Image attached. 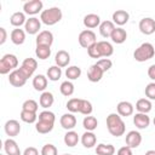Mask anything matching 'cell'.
<instances>
[{
  "instance_id": "obj_40",
  "label": "cell",
  "mask_w": 155,
  "mask_h": 155,
  "mask_svg": "<svg viewBox=\"0 0 155 155\" xmlns=\"http://www.w3.org/2000/svg\"><path fill=\"white\" fill-rule=\"evenodd\" d=\"M19 116H21V120L23 122H27V124H34L36 121V119H38L36 113L27 111V110H22L21 114H19Z\"/></svg>"
},
{
  "instance_id": "obj_30",
  "label": "cell",
  "mask_w": 155,
  "mask_h": 155,
  "mask_svg": "<svg viewBox=\"0 0 155 155\" xmlns=\"http://www.w3.org/2000/svg\"><path fill=\"white\" fill-rule=\"evenodd\" d=\"M25 22H27L25 13H24V12H21V11L12 13V16L10 17V23H11L13 27H16V28H19L21 25L25 24Z\"/></svg>"
},
{
  "instance_id": "obj_38",
  "label": "cell",
  "mask_w": 155,
  "mask_h": 155,
  "mask_svg": "<svg viewBox=\"0 0 155 155\" xmlns=\"http://www.w3.org/2000/svg\"><path fill=\"white\" fill-rule=\"evenodd\" d=\"M35 54L39 59L45 61L51 56V47H48V46H36Z\"/></svg>"
},
{
  "instance_id": "obj_29",
  "label": "cell",
  "mask_w": 155,
  "mask_h": 155,
  "mask_svg": "<svg viewBox=\"0 0 155 155\" xmlns=\"http://www.w3.org/2000/svg\"><path fill=\"white\" fill-rule=\"evenodd\" d=\"M53 102H54V97H53V94H52L51 92H48V91L42 92L41 96H40V98H39V104H40V107H42V108H45V109L52 107Z\"/></svg>"
},
{
  "instance_id": "obj_42",
  "label": "cell",
  "mask_w": 155,
  "mask_h": 155,
  "mask_svg": "<svg viewBox=\"0 0 155 155\" xmlns=\"http://www.w3.org/2000/svg\"><path fill=\"white\" fill-rule=\"evenodd\" d=\"M38 109H39V104H38L34 99H27V101L22 104V110H27V111L36 113Z\"/></svg>"
},
{
  "instance_id": "obj_34",
  "label": "cell",
  "mask_w": 155,
  "mask_h": 155,
  "mask_svg": "<svg viewBox=\"0 0 155 155\" xmlns=\"http://www.w3.org/2000/svg\"><path fill=\"white\" fill-rule=\"evenodd\" d=\"M82 126H84V128H85L86 131L93 132V131L97 128V126H98V121H97V119H96L94 116L88 115V116H85V117H84V120H82Z\"/></svg>"
},
{
  "instance_id": "obj_7",
  "label": "cell",
  "mask_w": 155,
  "mask_h": 155,
  "mask_svg": "<svg viewBox=\"0 0 155 155\" xmlns=\"http://www.w3.org/2000/svg\"><path fill=\"white\" fill-rule=\"evenodd\" d=\"M42 1L41 0H30V1H27L24 2L23 5V12L25 15H29V16H34L39 12H42Z\"/></svg>"
},
{
  "instance_id": "obj_49",
  "label": "cell",
  "mask_w": 155,
  "mask_h": 155,
  "mask_svg": "<svg viewBox=\"0 0 155 155\" xmlns=\"http://www.w3.org/2000/svg\"><path fill=\"white\" fill-rule=\"evenodd\" d=\"M6 39H7V31H6L5 28L1 27V28H0V45L5 44Z\"/></svg>"
},
{
  "instance_id": "obj_17",
  "label": "cell",
  "mask_w": 155,
  "mask_h": 155,
  "mask_svg": "<svg viewBox=\"0 0 155 155\" xmlns=\"http://www.w3.org/2000/svg\"><path fill=\"white\" fill-rule=\"evenodd\" d=\"M133 110H134V107L132 105V103L127 102V101H122V102H119V104L116 105V111L120 116H131L133 114Z\"/></svg>"
},
{
  "instance_id": "obj_46",
  "label": "cell",
  "mask_w": 155,
  "mask_h": 155,
  "mask_svg": "<svg viewBox=\"0 0 155 155\" xmlns=\"http://www.w3.org/2000/svg\"><path fill=\"white\" fill-rule=\"evenodd\" d=\"M87 54L91 57V58H101L102 56H101V52H99V50H98V46H97V42L94 44V45H92V46H90L88 48H87Z\"/></svg>"
},
{
  "instance_id": "obj_53",
  "label": "cell",
  "mask_w": 155,
  "mask_h": 155,
  "mask_svg": "<svg viewBox=\"0 0 155 155\" xmlns=\"http://www.w3.org/2000/svg\"><path fill=\"white\" fill-rule=\"evenodd\" d=\"M154 126H155V117H154Z\"/></svg>"
},
{
  "instance_id": "obj_41",
  "label": "cell",
  "mask_w": 155,
  "mask_h": 155,
  "mask_svg": "<svg viewBox=\"0 0 155 155\" xmlns=\"http://www.w3.org/2000/svg\"><path fill=\"white\" fill-rule=\"evenodd\" d=\"M80 101L81 98H70L67 102V109L70 113H79L80 109Z\"/></svg>"
},
{
  "instance_id": "obj_5",
  "label": "cell",
  "mask_w": 155,
  "mask_h": 155,
  "mask_svg": "<svg viewBox=\"0 0 155 155\" xmlns=\"http://www.w3.org/2000/svg\"><path fill=\"white\" fill-rule=\"evenodd\" d=\"M36 68H38V62H36V59H34V58H31V57H28V58H25L23 62H22V64H21V67L18 68V70L23 74V76L28 80L33 74H34V71L36 70Z\"/></svg>"
},
{
  "instance_id": "obj_26",
  "label": "cell",
  "mask_w": 155,
  "mask_h": 155,
  "mask_svg": "<svg viewBox=\"0 0 155 155\" xmlns=\"http://www.w3.org/2000/svg\"><path fill=\"white\" fill-rule=\"evenodd\" d=\"M53 125H54V122H51V121L38 120V122L35 124V130L41 134H46L53 130Z\"/></svg>"
},
{
  "instance_id": "obj_28",
  "label": "cell",
  "mask_w": 155,
  "mask_h": 155,
  "mask_svg": "<svg viewBox=\"0 0 155 155\" xmlns=\"http://www.w3.org/2000/svg\"><path fill=\"white\" fill-rule=\"evenodd\" d=\"M10 38H11V41L15 44V45H22L24 41H25V31L23 29H19V28H16L11 31L10 34Z\"/></svg>"
},
{
  "instance_id": "obj_23",
  "label": "cell",
  "mask_w": 155,
  "mask_h": 155,
  "mask_svg": "<svg viewBox=\"0 0 155 155\" xmlns=\"http://www.w3.org/2000/svg\"><path fill=\"white\" fill-rule=\"evenodd\" d=\"M33 87L35 88V91L45 92V90L47 87V78L42 74L35 75L34 79H33Z\"/></svg>"
},
{
  "instance_id": "obj_8",
  "label": "cell",
  "mask_w": 155,
  "mask_h": 155,
  "mask_svg": "<svg viewBox=\"0 0 155 155\" xmlns=\"http://www.w3.org/2000/svg\"><path fill=\"white\" fill-rule=\"evenodd\" d=\"M138 27H139V30L142 34L151 35L155 33V19H153L150 17H145V18L139 21Z\"/></svg>"
},
{
  "instance_id": "obj_52",
  "label": "cell",
  "mask_w": 155,
  "mask_h": 155,
  "mask_svg": "<svg viewBox=\"0 0 155 155\" xmlns=\"http://www.w3.org/2000/svg\"><path fill=\"white\" fill-rule=\"evenodd\" d=\"M63 155H71V154H63Z\"/></svg>"
},
{
  "instance_id": "obj_45",
  "label": "cell",
  "mask_w": 155,
  "mask_h": 155,
  "mask_svg": "<svg viewBox=\"0 0 155 155\" xmlns=\"http://www.w3.org/2000/svg\"><path fill=\"white\" fill-rule=\"evenodd\" d=\"M144 93L149 101H155V82H150L147 85Z\"/></svg>"
},
{
  "instance_id": "obj_16",
  "label": "cell",
  "mask_w": 155,
  "mask_h": 155,
  "mask_svg": "<svg viewBox=\"0 0 155 155\" xmlns=\"http://www.w3.org/2000/svg\"><path fill=\"white\" fill-rule=\"evenodd\" d=\"M103 74H104V71L94 63V64H92V65L90 67V69H88V71H87V79H88L91 82H98V81L102 80Z\"/></svg>"
},
{
  "instance_id": "obj_31",
  "label": "cell",
  "mask_w": 155,
  "mask_h": 155,
  "mask_svg": "<svg viewBox=\"0 0 155 155\" xmlns=\"http://www.w3.org/2000/svg\"><path fill=\"white\" fill-rule=\"evenodd\" d=\"M153 105H151V102L148 99V98H140L137 101L136 103V109L138 113H143V114H148L150 110H151Z\"/></svg>"
},
{
  "instance_id": "obj_33",
  "label": "cell",
  "mask_w": 155,
  "mask_h": 155,
  "mask_svg": "<svg viewBox=\"0 0 155 155\" xmlns=\"http://www.w3.org/2000/svg\"><path fill=\"white\" fill-rule=\"evenodd\" d=\"M96 154L97 155H114L115 154V148L113 144H98L96 147Z\"/></svg>"
},
{
  "instance_id": "obj_27",
  "label": "cell",
  "mask_w": 155,
  "mask_h": 155,
  "mask_svg": "<svg viewBox=\"0 0 155 155\" xmlns=\"http://www.w3.org/2000/svg\"><path fill=\"white\" fill-rule=\"evenodd\" d=\"M81 143L85 148H93L97 143V137L93 132H90V131H86L82 136H81Z\"/></svg>"
},
{
  "instance_id": "obj_36",
  "label": "cell",
  "mask_w": 155,
  "mask_h": 155,
  "mask_svg": "<svg viewBox=\"0 0 155 155\" xmlns=\"http://www.w3.org/2000/svg\"><path fill=\"white\" fill-rule=\"evenodd\" d=\"M62 76V69L57 65H52L47 69V78L51 81H58Z\"/></svg>"
},
{
  "instance_id": "obj_13",
  "label": "cell",
  "mask_w": 155,
  "mask_h": 155,
  "mask_svg": "<svg viewBox=\"0 0 155 155\" xmlns=\"http://www.w3.org/2000/svg\"><path fill=\"white\" fill-rule=\"evenodd\" d=\"M61 126L67 130V131H71L75 126H76V117L74 116L73 113H67V114H63L61 116Z\"/></svg>"
},
{
  "instance_id": "obj_12",
  "label": "cell",
  "mask_w": 155,
  "mask_h": 155,
  "mask_svg": "<svg viewBox=\"0 0 155 155\" xmlns=\"http://www.w3.org/2000/svg\"><path fill=\"white\" fill-rule=\"evenodd\" d=\"M8 82L12 86H15V87H22V86L25 85L27 79L23 76V74L18 69H16V70H13V71L10 73V75H8Z\"/></svg>"
},
{
  "instance_id": "obj_10",
  "label": "cell",
  "mask_w": 155,
  "mask_h": 155,
  "mask_svg": "<svg viewBox=\"0 0 155 155\" xmlns=\"http://www.w3.org/2000/svg\"><path fill=\"white\" fill-rule=\"evenodd\" d=\"M24 29H25V33L30 35H35L41 29V21L36 17H30L29 19H27L24 24Z\"/></svg>"
},
{
  "instance_id": "obj_9",
  "label": "cell",
  "mask_w": 155,
  "mask_h": 155,
  "mask_svg": "<svg viewBox=\"0 0 155 155\" xmlns=\"http://www.w3.org/2000/svg\"><path fill=\"white\" fill-rule=\"evenodd\" d=\"M35 42H36V46H48V47H51V45L53 44V34L50 30H42L38 34Z\"/></svg>"
},
{
  "instance_id": "obj_54",
  "label": "cell",
  "mask_w": 155,
  "mask_h": 155,
  "mask_svg": "<svg viewBox=\"0 0 155 155\" xmlns=\"http://www.w3.org/2000/svg\"><path fill=\"white\" fill-rule=\"evenodd\" d=\"M0 155H4V154H0Z\"/></svg>"
},
{
  "instance_id": "obj_50",
  "label": "cell",
  "mask_w": 155,
  "mask_h": 155,
  "mask_svg": "<svg viewBox=\"0 0 155 155\" xmlns=\"http://www.w3.org/2000/svg\"><path fill=\"white\" fill-rule=\"evenodd\" d=\"M148 76L155 82V64H153L148 68Z\"/></svg>"
},
{
  "instance_id": "obj_3",
  "label": "cell",
  "mask_w": 155,
  "mask_h": 155,
  "mask_svg": "<svg viewBox=\"0 0 155 155\" xmlns=\"http://www.w3.org/2000/svg\"><path fill=\"white\" fill-rule=\"evenodd\" d=\"M155 54V47L150 42H143L133 52V58L137 62H147L151 59Z\"/></svg>"
},
{
  "instance_id": "obj_37",
  "label": "cell",
  "mask_w": 155,
  "mask_h": 155,
  "mask_svg": "<svg viewBox=\"0 0 155 155\" xmlns=\"http://www.w3.org/2000/svg\"><path fill=\"white\" fill-rule=\"evenodd\" d=\"M59 91H61V93L63 96L69 97V96H71L74 93V84L71 81H69V80L63 81L61 84V86H59Z\"/></svg>"
},
{
  "instance_id": "obj_1",
  "label": "cell",
  "mask_w": 155,
  "mask_h": 155,
  "mask_svg": "<svg viewBox=\"0 0 155 155\" xmlns=\"http://www.w3.org/2000/svg\"><path fill=\"white\" fill-rule=\"evenodd\" d=\"M107 128L109 133L114 137H120L124 136L126 131V126L121 116L116 113H111L107 116Z\"/></svg>"
},
{
  "instance_id": "obj_43",
  "label": "cell",
  "mask_w": 155,
  "mask_h": 155,
  "mask_svg": "<svg viewBox=\"0 0 155 155\" xmlns=\"http://www.w3.org/2000/svg\"><path fill=\"white\" fill-rule=\"evenodd\" d=\"M41 155H58V150L53 144H45L40 151Z\"/></svg>"
},
{
  "instance_id": "obj_4",
  "label": "cell",
  "mask_w": 155,
  "mask_h": 155,
  "mask_svg": "<svg viewBox=\"0 0 155 155\" xmlns=\"http://www.w3.org/2000/svg\"><path fill=\"white\" fill-rule=\"evenodd\" d=\"M17 67H18V58L12 53H6L0 59V74L1 75L8 74L10 71L16 70Z\"/></svg>"
},
{
  "instance_id": "obj_32",
  "label": "cell",
  "mask_w": 155,
  "mask_h": 155,
  "mask_svg": "<svg viewBox=\"0 0 155 155\" xmlns=\"http://www.w3.org/2000/svg\"><path fill=\"white\" fill-rule=\"evenodd\" d=\"M64 144L67 145V147H70V148H73V147H75L78 143H79V134L75 132V131H68L65 134H64Z\"/></svg>"
},
{
  "instance_id": "obj_24",
  "label": "cell",
  "mask_w": 155,
  "mask_h": 155,
  "mask_svg": "<svg viewBox=\"0 0 155 155\" xmlns=\"http://www.w3.org/2000/svg\"><path fill=\"white\" fill-rule=\"evenodd\" d=\"M110 39H111L113 42H115V44H124V42L126 41V39H127V33H126V30H125L124 28L117 27V28L114 29V31H113Z\"/></svg>"
},
{
  "instance_id": "obj_25",
  "label": "cell",
  "mask_w": 155,
  "mask_h": 155,
  "mask_svg": "<svg viewBox=\"0 0 155 155\" xmlns=\"http://www.w3.org/2000/svg\"><path fill=\"white\" fill-rule=\"evenodd\" d=\"M97 46H98V50H99L102 57L108 58V57H110V56L114 53V47H113V45H111L110 42H108V41H104V40H103V41H98V42H97Z\"/></svg>"
},
{
  "instance_id": "obj_51",
  "label": "cell",
  "mask_w": 155,
  "mask_h": 155,
  "mask_svg": "<svg viewBox=\"0 0 155 155\" xmlns=\"http://www.w3.org/2000/svg\"><path fill=\"white\" fill-rule=\"evenodd\" d=\"M144 155H155V150H148V151H145Z\"/></svg>"
},
{
  "instance_id": "obj_48",
  "label": "cell",
  "mask_w": 155,
  "mask_h": 155,
  "mask_svg": "<svg viewBox=\"0 0 155 155\" xmlns=\"http://www.w3.org/2000/svg\"><path fill=\"white\" fill-rule=\"evenodd\" d=\"M23 155H39V150L34 147H28L24 149Z\"/></svg>"
},
{
  "instance_id": "obj_2",
  "label": "cell",
  "mask_w": 155,
  "mask_h": 155,
  "mask_svg": "<svg viewBox=\"0 0 155 155\" xmlns=\"http://www.w3.org/2000/svg\"><path fill=\"white\" fill-rule=\"evenodd\" d=\"M62 17H63V13L59 7H50L41 12L40 21L46 25H54L62 19Z\"/></svg>"
},
{
  "instance_id": "obj_44",
  "label": "cell",
  "mask_w": 155,
  "mask_h": 155,
  "mask_svg": "<svg viewBox=\"0 0 155 155\" xmlns=\"http://www.w3.org/2000/svg\"><path fill=\"white\" fill-rule=\"evenodd\" d=\"M104 73L105 71H108L110 68H111V65H113V62L109 59V58H102V59H98L97 61V63H96Z\"/></svg>"
},
{
  "instance_id": "obj_21",
  "label": "cell",
  "mask_w": 155,
  "mask_h": 155,
  "mask_svg": "<svg viewBox=\"0 0 155 155\" xmlns=\"http://www.w3.org/2000/svg\"><path fill=\"white\" fill-rule=\"evenodd\" d=\"M130 19V15L127 11L125 10H116L114 13H113V23L116 24V25H124L128 22Z\"/></svg>"
},
{
  "instance_id": "obj_47",
  "label": "cell",
  "mask_w": 155,
  "mask_h": 155,
  "mask_svg": "<svg viewBox=\"0 0 155 155\" xmlns=\"http://www.w3.org/2000/svg\"><path fill=\"white\" fill-rule=\"evenodd\" d=\"M117 155H133V154H132V149L130 147L125 145L117 150Z\"/></svg>"
},
{
  "instance_id": "obj_22",
  "label": "cell",
  "mask_w": 155,
  "mask_h": 155,
  "mask_svg": "<svg viewBox=\"0 0 155 155\" xmlns=\"http://www.w3.org/2000/svg\"><path fill=\"white\" fill-rule=\"evenodd\" d=\"M114 29H115V24L113 23V21H104L99 25V33L105 39H108V38L111 36Z\"/></svg>"
},
{
  "instance_id": "obj_19",
  "label": "cell",
  "mask_w": 155,
  "mask_h": 155,
  "mask_svg": "<svg viewBox=\"0 0 155 155\" xmlns=\"http://www.w3.org/2000/svg\"><path fill=\"white\" fill-rule=\"evenodd\" d=\"M101 17L96 13H88L84 17V25L87 28V29H93V28H97L101 25Z\"/></svg>"
},
{
  "instance_id": "obj_18",
  "label": "cell",
  "mask_w": 155,
  "mask_h": 155,
  "mask_svg": "<svg viewBox=\"0 0 155 155\" xmlns=\"http://www.w3.org/2000/svg\"><path fill=\"white\" fill-rule=\"evenodd\" d=\"M133 124L139 130H145L149 125H150V117L147 114L143 113H137L133 116Z\"/></svg>"
},
{
  "instance_id": "obj_35",
  "label": "cell",
  "mask_w": 155,
  "mask_h": 155,
  "mask_svg": "<svg viewBox=\"0 0 155 155\" xmlns=\"http://www.w3.org/2000/svg\"><path fill=\"white\" fill-rule=\"evenodd\" d=\"M80 75H81V68L80 67L70 65L65 70V76L68 78V80H76L80 78Z\"/></svg>"
},
{
  "instance_id": "obj_6",
  "label": "cell",
  "mask_w": 155,
  "mask_h": 155,
  "mask_svg": "<svg viewBox=\"0 0 155 155\" xmlns=\"http://www.w3.org/2000/svg\"><path fill=\"white\" fill-rule=\"evenodd\" d=\"M78 40H79L80 46L84 47V48H88L90 46H92V45H94V44L97 42V41H96V34H94L92 30H90V29L82 30V31L79 34Z\"/></svg>"
},
{
  "instance_id": "obj_11",
  "label": "cell",
  "mask_w": 155,
  "mask_h": 155,
  "mask_svg": "<svg viewBox=\"0 0 155 155\" xmlns=\"http://www.w3.org/2000/svg\"><path fill=\"white\" fill-rule=\"evenodd\" d=\"M125 142H126V145L130 147L131 149L138 148L140 145V143H142V134L138 131H130L126 134Z\"/></svg>"
},
{
  "instance_id": "obj_15",
  "label": "cell",
  "mask_w": 155,
  "mask_h": 155,
  "mask_svg": "<svg viewBox=\"0 0 155 155\" xmlns=\"http://www.w3.org/2000/svg\"><path fill=\"white\" fill-rule=\"evenodd\" d=\"M4 150H5L6 155H23L19 150L17 142L12 138H7L4 142Z\"/></svg>"
},
{
  "instance_id": "obj_14",
  "label": "cell",
  "mask_w": 155,
  "mask_h": 155,
  "mask_svg": "<svg viewBox=\"0 0 155 155\" xmlns=\"http://www.w3.org/2000/svg\"><path fill=\"white\" fill-rule=\"evenodd\" d=\"M4 128H5L6 134L10 138L18 136L19 132H21V125H19V122L17 120H7L5 126H4Z\"/></svg>"
},
{
  "instance_id": "obj_39",
  "label": "cell",
  "mask_w": 155,
  "mask_h": 155,
  "mask_svg": "<svg viewBox=\"0 0 155 155\" xmlns=\"http://www.w3.org/2000/svg\"><path fill=\"white\" fill-rule=\"evenodd\" d=\"M93 111V107H92V103L87 99H81L80 101V109H79V113H81L82 115H91V113Z\"/></svg>"
},
{
  "instance_id": "obj_20",
  "label": "cell",
  "mask_w": 155,
  "mask_h": 155,
  "mask_svg": "<svg viewBox=\"0 0 155 155\" xmlns=\"http://www.w3.org/2000/svg\"><path fill=\"white\" fill-rule=\"evenodd\" d=\"M54 62H56V65L59 67V68L68 67L69 63H70V54H69L67 51H64V50H59V51L56 53Z\"/></svg>"
}]
</instances>
